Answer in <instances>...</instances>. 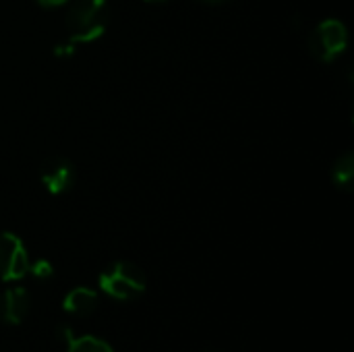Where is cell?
<instances>
[{
  "mask_svg": "<svg viewBox=\"0 0 354 352\" xmlns=\"http://www.w3.org/2000/svg\"><path fill=\"white\" fill-rule=\"evenodd\" d=\"M147 288L145 274L131 261H116L100 274V290L114 301H135Z\"/></svg>",
  "mask_w": 354,
  "mask_h": 352,
  "instance_id": "7a4b0ae2",
  "label": "cell"
},
{
  "mask_svg": "<svg viewBox=\"0 0 354 352\" xmlns=\"http://www.w3.org/2000/svg\"><path fill=\"white\" fill-rule=\"evenodd\" d=\"M66 352H114L112 346L95 336H71L66 340Z\"/></svg>",
  "mask_w": 354,
  "mask_h": 352,
  "instance_id": "9c48e42d",
  "label": "cell"
},
{
  "mask_svg": "<svg viewBox=\"0 0 354 352\" xmlns=\"http://www.w3.org/2000/svg\"><path fill=\"white\" fill-rule=\"evenodd\" d=\"M332 183L338 191L351 193L354 187V154L344 151L332 166Z\"/></svg>",
  "mask_w": 354,
  "mask_h": 352,
  "instance_id": "ba28073f",
  "label": "cell"
},
{
  "mask_svg": "<svg viewBox=\"0 0 354 352\" xmlns=\"http://www.w3.org/2000/svg\"><path fill=\"white\" fill-rule=\"evenodd\" d=\"M37 4H41V6H46V8H54V6H62V4H66L68 0H35Z\"/></svg>",
  "mask_w": 354,
  "mask_h": 352,
  "instance_id": "8fae6325",
  "label": "cell"
},
{
  "mask_svg": "<svg viewBox=\"0 0 354 352\" xmlns=\"http://www.w3.org/2000/svg\"><path fill=\"white\" fill-rule=\"evenodd\" d=\"M199 2H203V4H224L228 0H199Z\"/></svg>",
  "mask_w": 354,
  "mask_h": 352,
  "instance_id": "4fadbf2b",
  "label": "cell"
},
{
  "mask_svg": "<svg viewBox=\"0 0 354 352\" xmlns=\"http://www.w3.org/2000/svg\"><path fill=\"white\" fill-rule=\"evenodd\" d=\"M307 46L315 60L330 64L348 48V29L340 19H326L309 33Z\"/></svg>",
  "mask_w": 354,
  "mask_h": 352,
  "instance_id": "3957f363",
  "label": "cell"
},
{
  "mask_svg": "<svg viewBox=\"0 0 354 352\" xmlns=\"http://www.w3.org/2000/svg\"><path fill=\"white\" fill-rule=\"evenodd\" d=\"M145 2H166V0H145Z\"/></svg>",
  "mask_w": 354,
  "mask_h": 352,
  "instance_id": "5bb4252c",
  "label": "cell"
},
{
  "mask_svg": "<svg viewBox=\"0 0 354 352\" xmlns=\"http://www.w3.org/2000/svg\"><path fill=\"white\" fill-rule=\"evenodd\" d=\"M108 21V0H77L66 12V31L73 44H89L104 35Z\"/></svg>",
  "mask_w": 354,
  "mask_h": 352,
  "instance_id": "6da1fadb",
  "label": "cell"
},
{
  "mask_svg": "<svg viewBox=\"0 0 354 352\" xmlns=\"http://www.w3.org/2000/svg\"><path fill=\"white\" fill-rule=\"evenodd\" d=\"M97 303H100V297L95 290L77 286L66 293V297L62 301V309L73 317H87L97 309Z\"/></svg>",
  "mask_w": 354,
  "mask_h": 352,
  "instance_id": "52a82bcc",
  "label": "cell"
},
{
  "mask_svg": "<svg viewBox=\"0 0 354 352\" xmlns=\"http://www.w3.org/2000/svg\"><path fill=\"white\" fill-rule=\"evenodd\" d=\"M31 307L29 293L21 286L8 288L0 295V322L8 326H19Z\"/></svg>",
  "mask_w": 354,
  "mask_h": 352,
  "instance_id": "8992f818",
  "label": "cell"
},
{
  "mask_svg": "<svg viewBox=\"0 0 354 352\" xmlns=\"http://www.w3.org/2000/svg\"><path fill=\"white\" fill-rule=\"evenodd\" d=\"M29 263L23 241L12 232H0V280H21L29 272Z\"/></svg>",
  "mask_w": 354,
  "mask_h": 352,
  "instance_id": "277c9868",
  "label": "cell"
},
{
  "mask_svg": "<svg viewBox=\"0 0 354 352\" xmlns=\"http://www.w3.org/2000/svg\"><path fill=\"white\" fill-rule=\"evenodd\" d=\"M39 180L50 195H64L77 183L75 164L64 156H50L39 168Z\"/></svg>",
  "mask_w": 354,
  "mask_h": 352,
  "instance_id": "5b68a950",
  "label": "cell"
},
{
  "mask_svg": "<svg viewBox=\"0 0 354 352\" xmlns=\"http://www.w3.org/2000/svg\"><path fill=\"white\" fill-rule=\"evenodd\" d=\"M29 272L37 280H50L54 274V268L48 259H37L35 263H29Z\"/></svg>",
  "mask_w": 354,
  "mask_h": 352,
  "instance_id": "30bf717a",
  "label": "cell"
},
{
  "mask_svg": "<svg viewBox=\"0 0 354 352\" xmlns=\"http://www.w3.org/2000/svg\"><path fill=\"white\" fill-rule=\"evenodd\" d=\"M75 52V46H73V41H71V46H58V48H54V54L56 56H62V54H73Z\"/></svg>",
  "mask_w": 354,
  "mask_h": 352,
  "instance_id": "7c38bea8",
  "label": "cell"
}]
</instances>
